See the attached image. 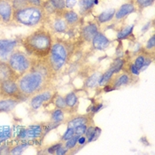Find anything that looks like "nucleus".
<instances>
[{"label":"nucleus","instance_id":"32","mask_svg":"<svg viewBox=\"0 0 155 155\" xmlns=\"http://www.w3.org/2000/svg\"><path fill=\"white\" fill-rule=\"evenodd\" d=\"M80 137V135H77V134H74L73 137H72L70 139L67 140V142L65 143V146L68 149V150H72L73 148H74L77 144V140H78V137Z\"/></svg>","mask_w":155,"mask_h":155},{"label":"nucleus","instance_id":"20","mask_svg":"<svg viewBox=\"0 0 155 155\" xmlns=\"http://www.w3.org/2000/svg\"><path fill=\"white\" fill-rule=\"evenodd\" d=\"M100 129L97 128V127H95L93 126V123L91 124H89L88 127H87V130H86V132H85V137H87V142L88 143H91L92 141L96 140L99 135H100Z\"/></svg>","mask_w":155,"mask_h":155},{"label":"nucleus","instance_id":"28","mask_svg":"<svg viewBox=\"0 0 155 155\" xmlns=\"http://www.w3.org/2000/svg\"><path fill=\"white\" fill-rule=\"evenodd\" d=\"M52 100L54 101V104H55V106H56L57 108H60V109H63V110H67L68 109L64 97L55 94V96L52 98Z\"/></svg>","mask_w":155,"mask_h":155},{"label":"nucleus","instance_id":"22","mask_svg":"<svg viewBox=\"0 0 155 155\" xmlns=\"http://www.w3.org/2000/svg\"><path fill=\"white\" fill-rule=\"evenodd\" d=\"M115 12H116V10L114 8H109L107 10H106V11L101 12L97 16V21H98V23L103 24L111 21L114 18Z\"/></svg>","mask_w":155,"mask_h":155},{"label":"nucleus","instance_id":"10","mask_svg":"<svg viewBox=\"0 0 155 155\" xmlns=\"http://www.w3.org/2000/svg\"><path fill=\"white\" fill-rule=\"evenodd\" d=\"M132 77L129 72H122V73H117L114 74L112 77L111 81L108 83V84H111L114 90H117L120 87L129 85L131 83Z\"/></svg>","mask_w":155,"mask_h":155},{"label":"nucleus","instance_id":"18","mask_svg":"<svg viewBox=\"0 0 155 155\" xmlns=\"http://www.w3.org/2000/svg\"><path fill=\"white\" fill-rule=\"evenodd\" d=\"M68 25L64 20L63 16L60 17H56L51 21V30H53L55 33H64L68 30Z\"/></svg>","mask_w":155,"mask_h":155},{"label":"nucleus","instance_id":"15","mask_svg":"<svg viewBox=\"0 0 155 155\" xmlns=\"http://www.w3.org/2000/svg\"><path fill=\"white\" fill-rule=\"evenodd\" d=\"M45 131L44 125H32L26 129V139H37L41 137Z\"/></svg>","mask_w":155,"mask_h":155},{"label":"nucleus","instance_id":"41","mask_svg":"<svg viewBox=\"0 0 155 155\" xmlns=\"http://www.w3.org/2000/svg\"><path fill=\"white\" fill-rule=\"evenodd\" d=\"M61 144L62 143H55V144H53L52 146H51V147H49L48 148V153H56V151L60 148V146H61Z\"/></svg>","mask_w":155,"mask_h":155},{"label":"nucleus","instance_id":"34","mask_svg":"<svg viewBox=\"0 0 155 155\" xmlns=\"http://www.w3.org/2000/svg\"><path fill=\"white\" fill-rule=\"evenodd\" d=\"M155 48V36L153 35L151 36V38H149V40L147 41L146 43V45H145V49L147 51H154Z\"/></svg>","mask_w":155,"mask_h":155},{"label":"nucleus","instance_id":"4","mask_svg":"<svg viewBox=\"0 0 155 155\" xmlns=\"http://www.w3.org/2000/svg\"><path fill=\"white\" fill-rule=\"evenodd\" d=\"M68 59V51L66 45L62 43L52 44L50 53L47 56V60L51 66V68L55 75L67 64Z\"/></svg>","mask_w":155,"mask_h":155},{"label":"nucleus","instance_id":"39","mask_svg":"<svg viewBox=\"0 0 155 155\" xmlns=\"http://www.w3.org/2000/svg\"><path fill=\"white\" fill-rule=\"evenodd\" d=\"M68 149L64 145V144H61V146H60V148L56 151V154L58 155H62V154H66V153H68Z\"/></svg>","mask_w":155,"mask_h":155},{"label":"nucleus","instance_id":"21","mask_svg":"<svg viewBox=\"0 0 155 155\" xmlns=\"http://www.w3.org/2000/svg\"><path fill=\"white\" fill-rule=\"evenodd\" d=\"M65 111L66 110L56 107L51 114V122L57 126L62 123L65 120Z\"/></svg>","mask_w":155,"mask_h":155},{"label":"nucleus","instance_id":"24","mask_svg":"<svg viewBox=\"0 0 155 155\" xmlns=\"http://www.w3.org/2000/svg\"><path fill=\"white\" fill-rule=\"evenodd\" d=\"M65 97V101L67 104V107L70 110H74L78 107V97L75 95L74 92H69L67 95L64 97Z\"/></svg>","mask_w":155,"mask_h":155},{"label":"nucleus","instance_id":"3","mask_svg":"<svg viewBox=\"0 0 155 155\" xmlns=\"http://www.w3.org/2000/svg\"><path fill=\"white\" fill-rule=\"evenodd\" d=\"M46 18V13L42 6L25 5L23 7L13 10L12 21L16 23L27 26L36 27L43 23Z\"/></svg>","mask_w":155,"mask_h":155},{"label":"nucleus","instance_id":"30","mask_svg":"<svg viewBox=\"0 0 155 155\" xmlns=\"http://www.w3.org/2000/svg\"><path fill=\"white\" fill-rule=\"evenodd\" d=\"M11 136V130L9 127H1L0 128V143L7 140Z\"/></svg>","mask_w":155,"mask_h":155},{"label":"nucleus","instance_id":"12","mask_svg":"<svg viewBox=\"0 0 155 155\" xmlns=\"http://www.w3.org/2000/svg\"><path fill=\"white\" fill-rule=\"evenodd\" d=\"M91 122L93 123V121L91 120V116L90 114H86V115H76V116H74L73 118H71V119L68 121V128L75 129L78 126L91 124Z\"/></svg>","mask_w":155,"mask_h":155},{"label":"nucleus","instance_id":"31","mask_svg":"<svg viewBox=\"0 0 155 155\" xmlns=\"http://www.w3.org/2000/svg\"><path fill=\"white\" fill-rule=\"evenodd\" d=\"M28 146V143H22L21 144H17L16 146L12 147L10 152V154H21L24 150Z\"/></svg>","mask_w":155,"mask_h":155},{"label":"nucleus","instance_id":"35","mask_svg":"<svg viewBox=\"0 0 155 155\" xmlns=\"http://www.w3.org/2000/svg\"><path fill=\"white\" fill-rule=\"evenodd\" d=\"M153 1L154 0H136L137 5L141 8H146V7L152 5Z\"/></svg>","mask_w":155,"mask_h":155},{"label":"nucleus","instance_id":"1","mask_svg":"<svg viewBox=\"0 0 155 155\" xmlns=\"http://www.w3.org/2000/svg\"><path fill=\"white\" fill-rule=\"evenodd\" d=\"M55 76L46 58L33 59L30 69L17 81L24 98H29L38 92L51 88Z\"/></svg>","mask_w":155,"mask_h":155},{"label":"nucleus","instance_id":"27","mask_svg":"<svg viewBox=\"0 0 155 155\" xmlns=\"http://www.w3.org/2000/svg\"><path fill=\"white\" fill-rule=\"evenodd\" d=\"M100 73H94L92 74L87 80H86V87L88 88H95L98 85V80L100 78Z\"/></svg>","mask_w":155,"mask_h":155},{"label":"nucleus","instance_id":"36","mask_svg":"<svg viewBox=\"0 0 155 155\" xmlns=\"http://www.w3.org/2000/svg\"><path fill=\"white\" fill-rule=\"evenodd\" d=\"M74 135V129H70V128H68V130H66V132L64 133V135L62 136L61 140L67 141V140L70 139Z\"/></svg>","mask_w":155,"mask_h":155},{"label":"nucleus","instance_id":"9","mask_svg":"<svg viewBox=\"0 0 155 155\" xmlns=\"http://www.w3.org/2000/svg\"><path fill=\"white\" fill-rule=\"evenodd\" d=\"M13 4L12 0H0V20L5 24L12 21Z\"/></svg>","mask_w":155,"mask_h":155},{"label":"nucleus","instance_id":"5","mask_svg":"<svg viewBox=\"0 0 155 155\" xmlns=\"http://www.w3.org/2000/svg\"><path fill=\"white\" fill-rule=\"evenodd\" d=\"M32 60L21 50H14L7 60L16 77L19 79L28 71L32 66Z\"/></svg>","mask_w":155,"mask_h":155},{"label":"nucleus","instance_id":"38","mask_svg":"<svg viewBox=\"0 0 155 155\" xmlns=\"http://www.w3.org/2000/svg\"><path fill=\"white\" fill-rule=\"evenodd\" d=\"M24 1L28 5H33V6H42L43 5L42 0H24Z\"/></svg>","mask_w":155,"mask_h":155},{"label":"nucleus","instance_id":"42","mask_svg":"<svg viewBox=\"0 0 155 155\" xmlns=\"http://www.w3.org/2000/svg\"><path fill=\"white\" fill-rule=\"evenodd\" d=\"M77 1L76 0H66L65 1V4H66V8L71 10L72 8L76 5Z\"/></svg>","mask_w":155,"mask_h":155},{"label":"nucleus","instance_id":"23","mask_svg":"<svg viewBox=\"0 0 155 155\" xmlns=\"http://www.w3.org/2000/svg\"><path fill=\"white\" fill-rule=\"evenodd\" d=\"M114 74H115V71H114V68L111 66V68L108 70H107L104 74H101L100 78L98 80V86L99 87H104L105 85H107L111 81Z\"/></svg>","mask_w":155,"mask_h":155},{"label":"nucleus","instance_id":"8","mask_svg":"<svg viewBox=\"0 0 155 155\" xmlns=\"http://www.w3.org/2000/svg\"><path fill=\"white\" fill-rule=\"evenodd\" d=\"M18 45L17 40L0 39V61H6Z\"/></svg>","mask_w":155,"mask_h":155},{"label":"nucleus","instance_id":"40","mask_svg":"<svg viewBox=\"0 0 155 155\" xmlns=\"http://www.w3.org/2000/svg\"><path fill=\"white\" fill-rule=\"evenodd\" d=\"M130 74H131L133 76H137L139 74H140V71L134 66V64H131L130 66V72H129Z\"/></svg>","mask_w":155,"mask_h":155},{"label":"nucleus","instance_id":"25","mask_svg":"<svg viewBox=\"0 0 155 155\" xmlns=\"http://www.w3.org/2000/svg\"><path fill=\"white\" fill-rule=\"evenodd\" d=\"M79 5L80 10L84 13L91 12L95 5V0H79Z\"/></svg>","mask_w":155,"mask_h":155},{"label":"nucleus","instance_id":"16","mask_svg":"<svg viewBox=\"0 0 155 155\" xmlns=\"http://www.w3.org/2000/svg\"><path fill=\"white\" fill-rule=\"evenodd\" d=\"M135 12H137L136 5L133 3H126L120 7L117 12H115L114 18L116 20H121V19L125 18L126 16H128V15H130V14H131Z\"/></svg>","mask_w":155,"mask_h":155},{"label":"nucleus","instance_id":"2","mask_svg":"<svg viewBox=\"0 0 155 155\" xmlns=\"http://www.w3.org/2000/svg\"><path fill=\"white\" fill-rule=\"evenodd\" d=\"M21 44L28 54L36 59L46 58L52 45V37L46 28H38L24 37Z\"/></svg>","mask_w":155,"mask_h":155},{"label":"nucleus","instance_id":"37","mask_svg":"<svg viewBox=\"0 0 155 155\" xmlns=\"http://www.w3.org/2000/svg\"><path fill=\"white\" fill-rule=\"evenodd\" d=\"M87 127L88 125H82V126H78L76 127L74 130V134H77V135H85V132H86V130H87Z\"/></svg>","mask_w":155,"mask_h":155},{"label":"nucleus","instance_id":"26","mask_svg":"<svg viewBox=\"0 0 155 155\" xmlns=\"http://www.w3.org/2000/svg\"><path fill=\"white\" fill-rule=\"evenodd\" d=\"M134 27H135V25L132 24V25L126 26L125 28H123L122 29H120L119 32H118V34H117V38L119 40H123L125 38H128L132 34V31H133Z\"/></svg>","mask_w":155,"mask_h":155},{"label":"nucleus","instance_id":"19","mask_svg":"<svg viewBox=\"0 0 155 155\" xmlns=\"http://www.w3.org/2000/svg\"><path fill=\"white\" fill-rule=\"evenodd\" d=\"M63 12V18L66 21V22L69 26H74L78 23L80 17L79 15L75 12L72 11V10H64L62 11Z\"/></svg>","mask_w":155,"mask_h":155},{"label":"nucleus","instance_id":"6","mask_svg":"<svg viewBox=\"0 0 155 155\" xmlns=\"http://www.w3.org/2000/svg\"><path fill=\"white\" fill-rule=\"evenodd\" d=\"M0 97H11L19 99L21 101V98H24L17 81L14 80H7L0 83Z\"/></svg>","mask_w":155,"mask_h":155},{"label":"nucleus","instance_id":"29","mask_svg":"<svg viewBox=\"0 0 155 155\" xmlns=\"http://www.w3.org/2000/svg\"><path fill=\"white\" fill-rule=\"evenodd\" d=\"M57 12H62L66 9L65 0H48Z\"/></svg>","mask_w":155,"mask_h":155},{"label":"nucleus","instance_id":"11","mask_svg":"<svg viewBox=\"0 0 155 155\" xmlns=\"http://www.w3.org/2000/svg\"><path fill=\"white\" fill-rule=\"evenodd\" d=\"M7 80L18 81V78L6 61H0V83Z\"/></svg>","mask_w":155,"mask_h":155},{"label":"nucleus","instance_id":"44","mask_svg":"<svg viewBox=\"0 0 155 155\" xmlns=\"http://www.w3.org/2000/svg\"><path fill=\"white\" fill-rule=\"evenodd\" d=\"M150 26H151V22H147V23L145 24V25L143 27V28H142V32H143V33L146 32V31L149 29Z\"/></svg>","mask_w":155,"mask_h":155},{"label":"nucleus","instance_id":"33","mask_svg":"<svg viewBox=\"0 0 155 155\" xmlns=\"http://www.w3.org/2000/svg\"><path fill=\"white\" fill-rule=\"evenodd\" d=\"M144 60H145V55L144 54H139L137 56V58H136L133 64L139 71H141L143 66V63H144Z\"/></svg>","mask_w":155,"mask_h":155},{"label":"nucleus","instance_id":"17","mask_svg":"<svg viewBox=\"0 0 155 155\" xmlns=\"http://www.w3.org/2000/svg\"><path fill=\"white\" fill-rule=\"evenodd\" d=\"M97 32H98L97 25L92 22V23H88L87 25H85L82 28L81 34L86 41L91 42V41H92L93 37L97 35Z\"/></svg>","mask_w":155,"mask_h":155},{"label":"nucleus","instance_id":"14","mask_svg":"<svg viewBox=\"0 0 155 155\" xmlns=\"http://www.w3.org/2000/svg\"><path fill=\"white\" fill-rule=\"evenodd\" d=\"M20 102L21 100L16 98H11V97L2 98L0 100V114L12 112L18 106V104H20Z\"/></svg>","mask_w":155,"mask_h":155},{"label":"nucleus","instance_id":"43","mask_svg":"<svg viewBox=\"0 0 155 155\" xmlns=\"http://www.w3.org/2000/svg\"><path fill=\"white\" fill-rule=\"evenodd\" d=\"M87 142V137L84 136V135H82V136H80L79 137H78V140H77V143L79 144V145H84Z\"/></svg>","mask_w":155,"mask_h":155},{"label":"nucleus","instance_id":"7","mask_svg":"<svg viewBox=\"0 0 155 155\" xmlns=\"http://www.w3.org/2000/svg\"><path fill=\"white\" fill-rule=\"evenodd\" d=\"M54 96H55V92L51 90V88L45 90L41 92H38V93H36V94L29 97L30 98L29 107L34 111L38 110L43 106L49 103L51 100H52Z\"/></svg>","mask_w":155,"mask_h":155},{"label":"nucleus","instance_id":"13","mask_svg":"<svg viewBox=\"0 0 155 155\" xmlns=\"http://www.w3.org/2000/svg\"><path fill=\"white\" fill-rule=\"evenodd\" d=\"M110 45V40L101 32H97L92 39V46L97 51H105Z\"/></svg>","mask_w":155,"mask_h":155}]
</instances>
